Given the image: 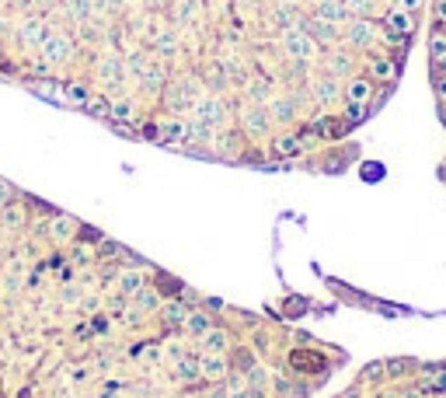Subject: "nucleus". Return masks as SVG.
I'll use <instances>...</instances> for the list:
<instances>
[{
  "mask_svg": "<svg viewBox=\"0 0 446 398\" xmlns=\"http://www.w3.org/2000/svg\"><path fill=\"white\" fill-rule=\"evenodd\" d=\"M0 175V398H310L342 360Z\"/></svg>",
  "mask_w": 446,
  "mask_h": 398,
  "instance_id": "nucleus-1",
  "label": "nucleus"
},
{
  "mask_svg": "<svg viewBox=\"0 0 446 398\" xmlns=\"http://www.w3.org/2000/svg\"><path fill=\"white\" fill-rule=\"evenodd\" d=\"M433 88H436V98L443 105L446 101V74H433Z\"/></svg>",
  "mask_w": 446,
  "mask_h": 398,
  "instance_id": "nucleus-2",
  "label": "nucleus"
},
{
  "mask_svg": "<svg viewBox=\"0 0 446 398\" xmlns=\"http://www.w3.org/2000/svg\"><path fill=\"white\" fill-rule=\"evenodd\" d=\"M433 18H436L440 28H446V0H436V4H433Z\"/></svg>",
  "mask_w": 446,
  "mask_h": 398,
  "instance_id": "nucleus-3",
  "label": "nucleus"
}]
</instances>
